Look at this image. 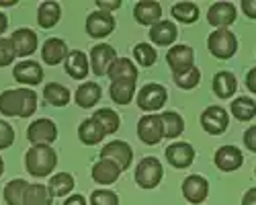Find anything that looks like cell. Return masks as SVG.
<instances>
[{
    "label": "cell",
    "instance_id": "1",
    "mask_svg": "<svg viewBox=\"0 0 256 205\" xmlns=\"http://www.w3.org/2000/svg\"><path fill=\"white\" fill-rule=\"evenodd\" d=\"M37 109V94L27 88H8L0 92V113L6 117H31Z\"/></svg>",
    "mask_w": 256,
    "mask_h": 205
},
{
    "label": "cell",
    "instance_id": "2",
    "mask_svg": "<svg viewBox=\"0 0 256 205\" xmlns=\"http://www.w3.org/2000/svg\"><path fill=\"white\" fill-rule=\"evenodd\" d=\"M56 166H58V154L54 152V148L46 146V144H35L25 154V168L29 174L37 178L50 176Z\"/></svg>",
    "mask_w": 256,
    "mask_h": 205
},
{
    "label": "cell",
    "instance_id": "3",
    "mask_svg": "<svg viewBox=\"0 0 256 205\" xmlns=\"http://www.w3.org/2000/svg\"><path fill=\"white\" fill-rule=\"evenodd\" d=\"M164 176V170H162V164L158 158L154 156H146L140 160L138 168H136V182L140 184L142 189H154L160 184Z\"/></svg>",
    "mask_w": 256,
    "mask_h": 205
},
{
    "label": "cell",
    "instance_id": "4",
    "mask_svg": "<svg viewBox=\"0 0 256 205\" xmlns=\"http://www.w3.org/2000/svg\"><path fill=\"white\" fill-rule=\"evenodd\" d=\"M207 48H209L211 56H216L220 60H228V58H232L234 54H236L238 39H236V35H234L232 31H228V29H218V31H213L209 35Z\"/></svg>",
    "mask_w": 256,
    "mask_h": 205
},
{
    "label": "cell",
    "instance_id": "5",
    "mask_svg": "<svg viewBox=\"0 0 256 205\" xmlns=\"http://www.w3.org/2000/svg\"><path fill=\"white\" fill-rule=\"evenodd\" d=\"M166 100H168V90L158 82H150L138 92V107L146 113L162 109Z\"/></svg>",
    "mask_w": 256,
    "mask_h": 205
},
{
    "label": "cell",
    "instance_id": "6",
    "mask_svg": "<svg viewBox=\"0 0 256 205\" xmlns=\"http://www.w3.org/2000/svg\"><path fill=\"white\" fill-rule=\"evenodd\" d=\"M132 158H134V150L127 142L123 140H115V142H109L106 146L100 150V160H111L115 162L121 170H127L132 164Z\"/></svg>",
    "mask_w": 256,
    "mask_h": 205
},
{
    "label": "cell",
    "instance_id": "7",
    "mask_svg": "<svg viewBox=\"0 0 256 205\" xmlns=\"http://www.w3.org/2000/svg\"><path fill=\"white\" fill-rule=\"evenodd\" d=\"M228 123H230L228 111L220 105H211L201 113V126L211 136H222L228 130Z\"/></svg>",
    "mask_w": 256,
    "mask_h": 205
},
{
    "label": "cell",
    "instance_id": "8",
    "mask_svg": "<svg viewBox=\"0 0 256 205\" xmlns=\"http://www.w3.org/2000/svg\"><path fill=\"white\" fill-rule=\"evenodd\" d=\"M138 136L148 146H156L164 138V126L160 115H144L138 121Z\"/></svg>",
    "mask_w": 256,
    "mask_h": 205
},
{
    "label": "cell",
    "instance_id": "9",
    "mask_svg": "<svg viewBox=\"0 0 256 205\" xmlns=\"http://www.w3.org/2000/svg\"><path fill=\"white\" fill-rule=\"evenodd\" d=\"M193 62H195L193 48L184 46V44L172 46L168 50V54H166V64L170 66L172 74H178V72H184L188 68H193Z\"/></svg>",
    "mask_w": 256,
    "mask_h": 205
},
{
    "label": "cell",
    "instance_id": "10",
    "mask_svg": "<svg viewBox=\"0 0 256 205\" xmlns=\"http://www.w3.org/2000/svg\"><path fill=\"white\" fill-rule=\"evenodd\" d=\"M115 31V16L102 10H94L86 18V33L94 39H102Z\"/></svg>",
    "mask_w": 256,
    "mask_h": 205
},
{
    "label": "cell",
    "instance_id": "11",
    "mask_svg": "<svg viewBox=\"0 0 256 205\" xmlns=\"http://www.w3.org/2000/svg\"><path fill=\"white\" fill-rule=\"evenodd\" d=\"M27 138L33 146L35 144H46V146H50L58 138V128L52 119H35L27 130Z\"/></svg>",
    "mask_w": 256,
    "mask_h": 205
},
{
    "label": "cell",
    "instance_id": "12",
    "mask_svg": "<svg viewBox=\"0 0 256 205\" xmlns=\"http://www.w3.org/2000/svg\"><path fill=\"white\" fill-rule=\"evenodd\" d=\"M12 76H14L16 82H20V84L35 86L44 80V68L33 60H23L12 68Z\"/></svg>",
    "mask_w": 256,
    "mask_h": 205
},
{
    "label": "cell",
    "instance_id": "13",
    "mask_svg": "<svg viewBox=\"0 0 256 205\" xmlns=\"http://www.w3.org/2000/svg\"><path fill=\"white\" fill-rule=\"evenodd\" d=\"M209 193V182L201 174H190L182 180V195L188 203H203Z\"/></svg>",
    "mask_w": 256,
    "mask_h": 205
},
{
    "label": "cell",
    "instance_id": "14",
    "mask_svg": "<svg viewBox=\"0 0 256 205\" xmlns=\"http://www.w3.org/2000/svg\"><path fill=\"white\" fill-rule=\"evenodd\" d=\"M166 160L174 168H186L195 160V150L186 142H174L166 148Z\"/></svg>",
    "mask_w": 256,
    "mask_h": 205
},
{
    "label": "cell",
    "instance_id": "15",
    "mask_svg": "<svg viewBox=\"0 0 256 205\" xmlns=\"http://www.w3.org/2000/svg\"><path fill=\"white\" fill-rule=\"evenodd\" d=\"M117 60V54L111 46L106 44H98L90 50V66H92V72L96 76H106L109 72V66Z\"/></svg>",
    "mask_w": 256,
    "mask_h": 205
},
{
    "label": "cell",
    "instance_id": "16",
    "mask_svg": "<svg viewBox=\"0 0 256 205\" xmlns=\"http://www.w3.org/2000/svg\"><path fill=\"white\" fill-rule=\"evenodd\" d=\"M134 16L140 25L152 27L158 20H162V6L156 0H140V2L134 6Z\"/></svg>",
    "mask_w": 256,
    "mask_h": 205
},
{
    "label": "cell",
    "instance_id": "17",
    "mask_svg": "<svg viewBox=\"0 0 256 205\" xmlns=\"http://www.w3.org/2000/svg\"><path fill=\"white\" fill-rule=\"evenodd\" d=\"M12 41V48H14V56L18 58H27L37 50V35L35 31L23 27V29H16L10 37Z\"/></svg>",
    "mask_w": 256,
    "mask_h": 205
},
{
    "label": "cell",
    "instance_id": "18",
    "mask_svg": "<svg viewBox=\"0 0 256 205\" xmlns=\"http://www.w3.org/2000/svg\"><path fill=\"white\" fill-rule=\"evenodd\" d=\"M216 166L224 172H232V170H238L242 166V152L236 148V146H222L218 152H216Z\"/></svg>",
    "mask_w": 256,
    "mask_h": 205
},
{
    "label": "cell",
    "instance_id": "19",
    "mask_svg": "<svg viewBox=\"0 0 256 205\" xmlns=\"http://www.w3.org/2000/svg\"><path fill=\"white\" fill-rule=\"evenodd\" d=\"M207 18L213 27H220V29H226L228 25H232L236 20V6L232 2H216L209 12H207Z\"/></svg>",
    "mask_w": 256,
    "mask_h": 205
},
{
    "label": "cell",
    "instance_id": "20",
    "mask_svg": "<svg viewBox=\"0 0 256 205\" xmlns=\"http://www.w3.org/2000/svg\"><path fill=\"white\" fill-rule=\"evenodd\" d=\"M66 56H68V46H66V41L60 37H50L44 44V50H41V58H44V62L50 66H56L60 62H64Z\"/></svg>",
    "mask_w": 256,
    "mask_h": 205
},
{
    "label": "cell",
    "instance_id": "21",
    "mask_svg": "<svg viewBox=\"0 0 256 205\" xmlns=\"http://www.w3.org/2000/svg\"><path fill=\"white\" fill-rule=\"evenodd\" d=\"M176 35H178V29L172 20H158L156 25L150 27V39L156 46H162V48L172 46Z\"/></svg>",
    "mask_w": 256,
    "mask_h": 205
},
{
    "label": "cell",
    "instance_id": "22",
    "mask_svg": "<svg viewBox=\"0 0 256 205\" xmlns=\"http://www.w3.org/2000/svg\"><path fill=\"white\" fill-rule=\"evenodd\" d=\"M106 76L111 78V82H119V80H132V82H136L138 80V68L132 64V60L117 58L113 64L109 66Z\"/></svg>",
    "mask_w": 256,
    "mask_h": 205
},
{
    "label": "cell",
    "instance_id": "23",
    "mask_svg": "<svg viewBox=\"0 0 256 205\" xmlns=\"http://www.w3.org/2000/svg\"><path fill=\"white\" fill-rule=\"evenodd\" d=\"M88 58L86 54H82V52H70L66 56V72L74 78V80H82V78H86L90 68H88Z\"/></svg>",
    "mask_w": 256,
    "mask_h": 205
},
{
    "label": "cell",
    "instance_id": "24",
    "mask_svg": "<svg viewBox=\"0 0 256 205\" xmlns=\"http://www.w3.org/2000/svg\"><path fill=\"white\" fill-rule=\"evenodd\" d=\"M90 174H92V178H94L98 184H113V182L119 178L121 168L117 166L115 162H111V160H98L94 166H92Z\"/></svg>",
    "mask_w": 256,
    "mask_h": 205
},
{
    "label": "cell",
    "instance_id": "25",
    "mask_svg": "<svg viewBox=\"0 0 256 205\" xmlns=\"http://www.w3.org/2000/svg\"><path fill=\"white\" fill-rule=\"evenodd\" d=\"M60 16H62V8H60V4L56 2V0H46V2H41L39 8H37V23L44 29L56 27Z\"/></svg>",
    "mask_w": 256,
    "mask_h": 205
},
{
    "label": "cell",
    "instance_id": "26",
    "mask_svg": "<svg viewBox=\"0 0 256 205\" xmlns=\"http://www.w3.org/2000/svg\"><path fill=\"white\" fill-rule=\"evenodd\" d=\"M100 96H102V90L96 82H84L76 90V105L82 109H90L100 100Z\"/></svg>",
    "mask_w": 256,
    "mask_h": 205
},
{
    "label": "cell",
    "instance_id": "27",
    "mask_svg": "<svg viewBox=\"0 0 256 205\" xmlns=\"http://www.w3.org/2000/svg\"><path fill=\"white\" fill-rule=\"evenodd\" d=\"M236 88H238V80L232 72L222 70L213 76V92H216L220 98H230L234 92H236Z\"/></svg>",
    "mask_w": 256,
    "mask_h": 205
},
{
    "label": "cell",
    "instance_id": "28",
    "mask_svg": "<svg viewBox=\"0 0 256 205\" xmlns=\"http://www.w3.org/2000/svg\"><path fill=\"white\" fill-rule=\"evenodd\" d=\"M104 136H106L104 130L98 126L92 117L86 119V121H82L80 128H78V138L82 140V144H86V146H94V144L102 142Z\"/></svg>",
    "mask_w": 256,
    "mask_h": 205
},
{
    "label": "cell",
    "instance_id": "29",
    "mask_svg": "<svg viewBox=\"0 0 256 205\" xmlns=\"http://www.w3.org/2000/svg\"><path fill=\"white\" fill-rule=\"evenodd\" d=\"M109 94H111V98L117 102V105H130L134 94H136V82H132V80L111 82Z\"/></svg>",
    "mask_w": 256,
    "mask_h": 205
},
{
    "label": "cell",
    "instance_id": "30",
    "mask_svg": "<svg viewBox=\"0 0 256 205\" xmlns=\"http://www.w3.org/2000/svg\"><path fill=\"white\" fill-rule=\"evenodd\" d=\"M74 189V176L68 172H58L50 178L48 191L52 193V197H66L70 195Z\"/></svg>",
    "mask_w": 256,
    "mask_h": 205
},
{
    "label": "cell",
    "instance_id": "31",
    "mask_svg": "<svg viewBox=\"0 0 256 205\" xmlns=\"http://www.w3.org/2000/svg\"><path fill=\"white\" fill-rule=\"evenodd\" d=\"M54 203V197L52 193L48 191L46 184H29L27 191H25V197H23V205H52Z\"/></svg>",
    "mask_w": 256,
    "mask_h": 205
},
{
    "label": "cell",
    "instance_id": "32",
    "mask_svg": "<svg viewBox=\"0 0 256 205\" xmlns=\"http://www.w3.org/2000/svg\"><path fill=\"white\" fill-rule=\"evenodd\" d=\"M44 98L48 100V105L66 107L70 102V90L66 86L58 84V82H50V84L44 88Z\"/></svg>",
    "mask_w": 256,
    "mask_h": 205
},
{
    "label": "cell",
    "instance_id": "33",
    "mask_svg": "<svg viewBox=\"0 0 256 205\" xmlns=\"http://www.w3.org/2000/svg\"><path fill=\"white\" fill-rule=\"evenodd\" d=\"M160 119H162V126H164V138L172 140V138H178L184 132V121H182V117L178 113L164 111L160 115Z\"/></svg>",
    "mask_w": 256,
    "mask_h": 205
},
{
    "label": "cell",
    "instance_id": "34",
    "mask_svg": "<svg viewBox=\"0 0 256 205\" xmlns=\"http://www.w3.org/2000/svg\"><path fill=\"white\" fill-rule=\"evenodd\" d=\"M232 115L236 117L238 121H250L256 115V102L248 96H240L232 100Z\"/></svg>",
    "mask_w": 256,
    "mask_h": 205
},
{
    "label": "cell",
    "instance_id": "35",
    "mask_svg": "<svg viewBox=\"0 0 256 205\" xmlns=\"http://www.w3.org/2000/svg\"><path fill=\"white\" fill-rule=\"evenodd\" d=\"M27 187H29V182L23 178H14V180L6 182V187H4L6 205H23V197H25Z\"/></svg>",
    "mask_w": 256,
    "mask_h": 205
},
{
    "label": "cell",
    "instance_id": "36",
    "mask_svg": "<svg viewBox=\"0 0 256 205\" xmlns=\"http://www.w3.org/2000/svg\"><path fill=\"white\" fill-rule=\"evenodd\" d=\"M92 119L104 130V134H115V132L119 130V126H121L119 115H117L115 111H111V109H106V107H104V109H98V111L92 115Z\"/></svg>",
    "mask_w": 256,
    "mask_h": 205
},
{
    "label": "cell",
    "instance_id": "37",
    "mask_svg": "<svg viewBox=\"0 0 256 205\" xmlns=\"http://www.w3.org/2000/svg\"><path fill=\"white\" fill-rule=\"evenodd\" d=\"M172 16L176 20H180V23H184V25H190L199 18V8L193 2H178V4L172 6Z\"/></svg>",
    "mask_w": 256,
    "mask_h": 205
},
{
    "label": "cell",
    "instance_id": "38",
    "mask_svg": "<svg viewBox=\"0 0 256 205\" xmlns=\"http://www.w3.org/2000/svg\"><path fill=\"white\" fill-rule=\"evenodd\" d=\"M199 80H201V72H199L197 66L188 68V70H184V72L174 74V84H176L178 88H184V90L195 88V86L199 84Z\"/></svg>",
    "mask_w": 256,
    "mask_h": 205
},
{
    "label": "cell",
    "instance_id": "39",
    "mask_svg": "<svg viewBox=\"0 0 256 205\" xmlns=\"http://www.w3.org/2000/svg\"><path fill=\"white\" fill-rule=\"evenodd\" d=\"M134 56H136V62L140 66H144V68L154 66L156 60H158V54H156V50L150 44H138L134 48Z\"/></svg>",
    "mask_w": 256,
    "mask_h": 205
},
{
    "label": "cell",
    "instance_id": "40",
    "mask_svg": "<svg viewBox=\"0 0 256 205\" xmlns=\"http://www.w3.org/2000/svg\"><path fill=\"white\" fill-rule=\"evenodd\" d=\"M90 205H119V197L113 191L98 189L90 195Z\"/></svg>",
    "mask_w": 256,
    "mask_h": 205
},
{
    "label": "cell",
    "instance_id": "41",
    "mask_svg": "<svg viewBox=\"0 0 256 205\" xmlns=\"http://www.w3.org/2000/svg\"><path fill=\"white\" fill-rule=\"evenodd\" d=\"M14 60V48H12V41L6 37H0V68L10 66Z\"/></svg>",
    "mask_w": 256,
    "mask_h": 205
},
{
    "label": "cell",
    "instance_id": "42",
    "mask_svg": "<svg viewBox=\"0 0 256 205\" xmlns=\"http://www.w3.org/2000/svg\"><path fill=\"white\" fill-rule=\"evenodd\" d=\"M14 144V130L8 121L0 119V150H6Z\"/></svg>",
    "mask_w": 256,
    "mask_h": 205
},
{
    "label": "cell",
    "instance_id": "43",
    "mask_svg": "<svg viewBox=\"0 0 256 205\" xmlns=\"http://www.w3.org/2000/svg\"><path fill=\"white\" fill-rule=\"evenodd\" d=\"M244 144L250 152H256V126H252L246 134H244Z\"/></svg>",
    "mask_w": 256,
    "mask_h": 205
},
{
    "label": "cell",
    "instance_id": "44",
    "mask_svg": "<svg viewBox=\"0 0 256 205\" xmlns=\"http://www.w3.org/2000/svg\"><path fill=\"white\" fill-rule=\"evenodd\" d=\"M96 6H98V10L111 14V10H117V8L121 6V2H119V0H113V2H104V0H98Z\"/></svg>",
    "mask_w": 256,
    "mask_h": 205
},
{
    "label": "cell",
    "instance_id": "45",
    "mask_svg": "<svg viewBox=\"0 0 256 205\" xmlns=\"http://www.w3.org/2000/svg\"><path fill=\"white\" fill-rule=\"evenodd\" d=\"M242 8H244L246 16L256 18V0H242Z\"/></svg>",
    "mask_w": 256,
    "mask_h": 205
},
{
    "label": "cell",
    "instance_id": "46",
    "mask_svg": "<svg viewBox=\"0 0 256 205\" xmlns=\"http://www.w3.org/2000/svg\"><path fill=\"white\" fill-rule=\"evenodd\" d=\"M246 86H248L250 92L256 94V68H252V70L246 74Z\"/></svg>",
    "mask_w": 256,
    "mask_h": 205
},
{
    "label": "cell",
    "instance_id": "47",
    "mask_svg": "<svg viewBox=\"0 0 256 205\" xmlns=\"http://www.w3.org/2000/svg\"><path fill=\"white\" fill-rule=\"evenodd\" d=\"M242 205H256V187H252V189H248V191L244 193Z\"/></svg>",
    "mask_w": 256,
    "mask_h": 205
},
{
    "label": "cell",
    "instance_id": "48",
    "mask_svg": "<svg viewBox=\"0 0 256 205\" xmlns=\"http://www.w3.org/2000/svg\"><path fill=\"white\" fill-rule=\"evenodd\" d=\"M64 205H86V199L82 195H70L66 201H64Z\"/></svg>",
    "mask_w": 256,
    "mask_h": 205
},
{
    "label": "cell",
    "instance_id": "49",
    "mask_svg": "<svg viewBox=\"0 0 256 205\" xmlns=\"http://www.w3.org/2000/svg\"><path fill=\"white\" fill-rule=\"evenodd\" d=\"M6 27H8V16L4 12H0V37H2V33L6 31Z\"/></svg>",
    "mask_w": 256,
    "mask_h": 205
},
{
    "label": "cell",
    "instance_id": "50",
    "mask_svg": "<svg viewBox=\"0 0 256 205\" xmlns=\"http://www.w3.org/2000/svg\"><path fill=\"white\" fill-rule=\"evenodd\" d=\"M16 0H0V6H14Z\"/></svg>",
    "mask_w": 256,
    "mask_h": 205
},
{
    "label": "cell",
    "instance_id": "51",
    "mask_svg": "<svg viewBox=\"0 0 256 205\" xmlns=\"http://www.w3.org/2000/svg\"><path fill=\"white\" fill-rule=\"evenodd\" d=\"M2 172H4V160L0 158V176H2Z\"/></svg>",
    "mask_w": 256,
    "mask_h": 205
},
{
    "label": "cell",
    "instance_id": "52",
    "mask_svg": "<svg viewBox=\"0 0 256 205\" xmlns=\"http://www.w3.org/2000/svg\"><path fill=\"white\" fill-rule=\"evenodd\" d=\"M254 174H256V170H254Z\"/></svg>",
    "mask_w": 256,
    "mask_h": 205
}]
</instances>
